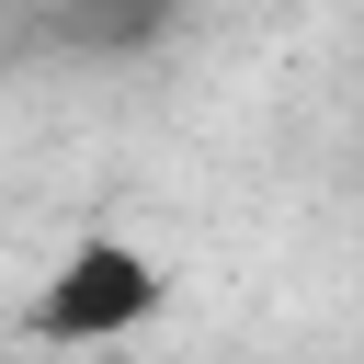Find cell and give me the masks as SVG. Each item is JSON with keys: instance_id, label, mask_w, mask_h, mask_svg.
Instances as JSON below:
<instances>
[{"instance_id": "1", "label": "cell", "mask_w": 364, "mask_h": 364, "mask_svg": "<svg viewBox=\"0 0 364 364\" xmlns=\"http://www.w3.org/2000/svg\"><path fill=\"white\" fill-rule=\"evenodd\" d=\"M159 307H171L159 250H136L125 228H80V239L34 273V296H23V341H34V353H102V341H136Z\"/></svg>"}, {"instance_id": "2", "label": "cell", "mask_w": 364, "mask_h": 364, "mask_svg": "<svg viewBox=\"0 0 364 364\" xmlns=\"http://www.w3.org/2000/svg\"><path fill=\"white\" fill-rule=\"evenodd\" d=\"M171 23H182V0H68V11H57V34L91 46V57H136V46H159Z\"/></svg>"}]
</instances>
